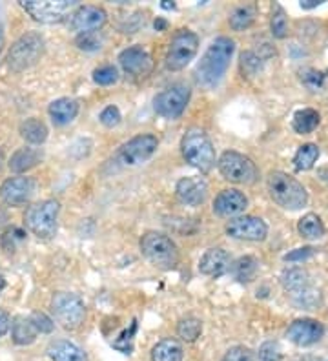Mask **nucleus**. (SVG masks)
Returning <instances> with one entry per match:
<instances>
[{
    "label": "nucleus",
    "mask_w": 328,
    "mask_h": 361,
    "mask_svg": "<svg viewBox=\"0 0 328 361\" xmlns=\"http://www.w3.org/2000/svg\"><path fill=\"white\" fill-rule=\"evenodd\" d=\"M184 161L190 166L201 170L202 173L210 172L215 166V148L208 133L201 128H190L181 141Z\"/></svg>",
    "instance_id": "f03ea898"
},
{
    "label": "nucleus",
    "mask_w": 328,
    "mask_h": 361,
    "mask_svg": "<svg viewBox=\"0 0 328 361\" xmlns=\"http://www.w3.org/2000/svg\"><path fill=\"white\" fill-rule=\"evenodd\" d=\"M270 197L284 210H301L308 201L305 186L284 172H272L267 179Z\"/></svg>",
    "instance_id": "7ed1b4c3"
},
{
    "label": "nucleus",
    "mask_w": 328,
    "mask_h": 361,
    "mask_svg": "<svg viewBox=\"0 0 328 361\" xmlns=\"http://www.w3.org/2000/svg\"><path fill=\"white\" fill-rule=\"evenodd\" d=\"M310 256H314V248L303 247V248H296V250L288 252V254L284 256V261H290V263H299V261L308 259Z\"/></svg>",
    "instance_id": "79ce46f5"
},
{
    "label": "nucleus",
    "mask_w": 328,
    "mask_h": 361,
    "mask_svg": "<svg viewBox=\"0 0 328 361\" xmlns=\"http://www.w3.org/2000/svg\"><path fill=\"white\" fill-rule=\"evenodd\" d=\"M201 332L202 322L195 316L183 317L179 322V325H177V334H179V338L183 339V341H186V343H193V341L201 336Z\"/></svg>",
    "instance_id": "2f4dec72"
},
{
    "label": "nucleus",
    "mask_w": 328,
    "mask_h": 361,
    "mask_svg": "<svg viewBox=\"0 0 328 361\" xmlns=\"http://www.w3.org/2000/svg\"><path fill=\"white\" fill-rule=\"evenodd\" d=\"M4 49V26L0 24V53Z\"/></svg>",
    "instance_id": "de8ad7c7"
},
{
    "label": "nucleus",
    "mask_w": 328,
    "mask_h": 361,
    "mask_svg": "<svg viewBox=\"0 0 328 361\" xmlns=\"http://www.w3.org/2000/svg\"><path fill=\"white\" fill-rule=\"evenodd\" d=\"M51 310L55 314V319L68 331L79 329L86 317L84 301L77 294H70V292H59L53 295Z\"/></svg>",
    "instance_id": "1a4fd4ad"
},
{
    "label": "nucleus",
    "mask_w": 328,
    "mask_h": 361,
    "mask_svg": "<svg viewBox=\"0 0 328 361\" xmlns=\"http://www.w3.org/2000/svg\"><path fill=\"white\" fill-rule=\"evenodd\" d=\"M108 20V15L99 6H80L70 15L68 26L75 33H90V31H99Z\"/></svg>",
    "instance_id": "4468645a"
},
{
    "label": "nucleus",
    "mask_w": 328,
    "mask_h": 361,
    "mask_svg": "<svg viewBox=\"0 0 328 361\" xmlns=\"http://www.w3.org/2000/svg\"><path fill=\"white\" fill-rule=\"evenodd\" d=\"M48 111L53 123L59 124V126H64V124H70L79 115V102L70 97L57 99V101H53L49 104Z\"/></svg>",
    "instance_id": "412c9836"
},
{
    "label": "nucleus",
    "mask_w": 328,
    "mask_h": 361,
    "mask_svg": "<svg viewBox=\"0 0 328 361\" xmlns=\"http://www.w3.org/2000/svg\"><path fill=\"white\" fill-rule=\"evenodd\" d=\"M230 264H232V259L224 248H210L199 261V270L210 278H221L230 270Z\"/></svg>",
    "instance_id": "aec40b11"
},
{
    "label": "nucleus",
    "mask_w": 328,
    "mask_h": 361,
    "mask_svg": "<svg viewBox=\"0 0 328 361\" xmlns=\"http://www.w3.org/2000/svg\"><path fill=\"white\" fill-rule=\"evenodd\" d=\"M48 356L53 361H86V354H84L83 348L77 347L71 341H64V339L49 343Z\"/></svg>",
    "instance_id": "4be33fe9"
},
{
    "label": "nucleus",
    "mask_w": 328,
    "mask_h": 361,
    "mask_svg": "<svg viewBox=\"0 0 328 361\" xmlns=\"http://www.w3.org/2000/svg\"><path fill=\"white\" fill-rule=\"evenodd\" d=\"M35 194V180L30 177H11L0 186V199L9 207H22L30 203Z\"/></svg>",
    "instance_id": "2eb2a0df"
},
{
    "label": "nucleus",
    "mask_w": 328,
    "mask_h": 361,
    "mask_svg": "<svg viewBox=\"0 0 328 361\" xmlns=\"http://www.w3.org/2000/svg\"><path fill=\"white\" fill-rule=\"evenodd\" d=\"M321 4H323V0H303L301 8L312 9V8H317V6H321Z\"/></svg>",
    "instance_id": "a18cd8bd"
},
{
    "label": "nucleus",
    "mask_w": 328,
    "mask_h": 361,
    "mask_svg": "<svg viewBox=\"0 0 328 361\" xmlns=\"http://www.w3.org/2000/svg\"><path fill=\"white\" fill-rule=\"evenodd\" d=\"M6 221H8V214H6L4 208L0 207V226L6 225Z\"/></svg>",
    "instance_id": "49530a36"
},
{
    "label": "nucleus",
    "mask_w": 328,
    "mask_h": 361,
    "mask_svg": "<svg viewBox=\"0 0 328 361\" xmlns=\"http://www.w3.org/2000/svg\"><path fill=\"white\" fill-rule=\"evenodd\" d=\"M270 27H272V35L276 37V39H284V37L288 35V20H286L284 9L281 8L279 4L274 6Z\"/></svg>",
    "instance_id": "473e14b6"
},
{
    "label": "nucleus",
    "mask_w": 328,
    "mask_h": 361,
    "mask_svg": "<svg viewBox=\"0 0 328 361\" xmlns=\"http://www.w3.org/2000/svg\"><path fill=\"white\" fill-rule=\"evenodd\" d=\"M2 166H4V152L0 150V172H2Z\"/></svg>",
    "instance_id": "8fccbe9b"
},
{
    "label": "nucleus",
    "mask_w": 328,
    "mask_h": 361,
    "mask_svg": "<svg viewBox=\"0 0 328 361\" xmlns=\"http://www.w3.org/2000/svg\"><path fill=\"white\" fill-rule=\"evenodd\" d=\"M255 17H257V6L243 4L230 13L228 24H230V27H232L233 31L248 30V27L255 23Z\"/></svg>",
    "instance_id": "393cba45"
},
{
    "label": "nucleus",
    "mask_w": 328,
    "mask_h": 361,
    "mask_svg": "<svg viewBox=\"0 0 328 361\" xmlns=\"http://www.w3.org/2000/svg\"><path fill=\"white\" fill-rule=\"evenodd\" d=\"M40 161H42V152L40 150H37V148H20V150L11 155L9 168L15 173H24L31 168H35Z\"/></svg>",
    "instance_id": "5701e85b"
},
{
    "label": "nucleus",
    "mask_w": 328,
    "mask_h": 361,
    "mask_svg": "<svg viewBox=\"0 0 328 361\" xmlns=\"http://www.w3.org/2000/svg\"><path fill=\"white\" fill-rule=\"evenodd\" d=\"M30 319H31V323L35 325L37 331L44 332V334H49V332L53 331V326H55V323H53L51 319H49V317L42 312H33L30 316Z\"/></svg>",
    "instance_id": "ea45409f"
},
{
    "label": "nucleus",
    "mask_w": 328,
    "mask_h": 361,
    "mask_svg": "<svg viewBox=\"0 0 328 361\" xmlns=\"http://www.w3.org/2000/svg\"><path fill=\"white\" fill-rule=\"evenodd\" d=\"M221 361H255V357L250 348L237 345V347H232L230 350H226V354H224Z\"/></svg>",
    "instance_id": "c9c22d12"
},
{
    "label": "nucleus",
    "mask_w": 328,
    "mask_h": 361,
    "mask_svg": "<svg viewBox=\"0 0 328 361\" xmlns=\"http://www.w3.org/2000/svg\"><path fill=\"white\" fill-rule=\"evenodd\" d=\"M75 44H77L79 49H84V51H97V49H101L102 44H104V37H102L99 31L80 33V35L75 39Z\"/></svg>",
    "instance_id": "72a5a7b5"
},
{
    "label": "nucleus",
    "mask_w": 328,
    "mask_h": 361,
    "mask_svg": "<svg viewBox=\"0 0 328 361\" xmlns=\"http://www.w3.org/2000/svg\"><path fill=\"white\" fill-rule=\"evenodd\" d=\"M236 51V42L230 37H219L208 46L202 59L195 68V80L201 88L212 90L215 88L224 73L230 68V61Z\"/></svg>",
    "instance_id": "f257e3e1"
},
{
    "label": "nucleus",
    "mask_w": 328,
    "mask_h": 361,
    "mask_svg": "<svg viewBox=\"0 0 328 361\" xmlns=\"http://www.w3.org/2000/svg\"><path fill=\"white\" fill-rule=\"evenodd\" d=\"M93 80L101 86H109L119 80V71L115 66H102L93 71Z\"/></svg>",
    "instance_id": "f704fd0d"
},
{
    "label": "nucleus",
    "mask_w": 328,
    "mask_h": 361,
    "mask_svg": "<svg viewBox=\"0 0 328 361\" xmlns=\"http://www.w3.org/2000/svg\"><path fill=\"white\" fill-rule=\"evenodd\" d=\"M248 207V199L243 192L233 188L223 190L214 201V212L221 217H233L239 216L241 212H245Z\"/></svg>",
    "instance_id": "a211bd4d"
},
{
    "label": "nucleus",
    "mask_w": 328,
    "mask_h": 361,
    "mask_svg": "<svg viewBox=\"0 0 328 361\" xmlns=\"http://www.w3.org/2000/svg\"><path fill=\"white\" fill-rule=\"evenodd\" d=\"M232 269V274L236 276V279H239L241 283H248L255 278L257 274L259 263L255 257L252 256H243L236 261V263L230 267Z\"/></svg>",
    "instance_id": "c756f323"
},
{
    "label": "nucleus",
    "mask_w": 328,
    "mask_h": 361,
    "mask_svg": "<svg viewBox=\"0 0 328 361\" xmlns=\"http://www.w3.org/2000/svg\"><path fill=\"white\" fill-rule=\"evenodd\" d=\"M320 124V114L312 108H305V110L296 111L292 121L293 130L301 135H306V133H312Z\"/></svg>",
    "instance_id": "c85d7f7f"
},
{
    "label": "nucleus",
    "mask_w": 328,
    "mask_h": 361,
    "mask_svg": "<svg viewBox=\"0 0 328 361\" xmlns=\"http://www.w3.org/2000/svg\"><path fill=\"white\" fill-rule=\"evenodd\" d=\"M9 326H11V317H9V314L6 310L0 309V338L8 334Z\"/></svg>",
    "instance_id": "c03bdc74"
},
{
    "label": "nucleus",
    "mask_w": 328,
    "mask_h": 361,
    "mask_svg": "<svg viewBox=\"0 0 328 361\" xmlns=\"http://www.w3.org/2000/svg\"><path fill=\"white\" fill-rule=\"evenodd\" d=\"M164 26H166V23H164V20H155V27H157V30H162Z\"/></svg>",
    "instance_id": "09e8293b"
},
{
    "label": "nucleus",
    "mask_w": 328,
    "mask_h": 361,
    "mask_svg": "<svg viewBox=\"0 0 328 361\" xmlns=\"http://www.w3.org/2000/svg\"><path fill=\"white\" fill-rule=\"evenodd\" d=\"M183 347L175 339H162L152 348V361H183Z\"/></svg>",
    "instance_id": "a878e982"
},
{
    "label": "nucleus",
    "mask_w": 328,
    "mask_h": 361,
    "mask_svg": "<svg viewBox=\"0 0 328 361\" xmlns=\"http://www.w3.org/2000/svg\"><path fill=\"white\" fill-rule=\"evenodd\" d=\"M140 252L157 269L171 270L179 263V248L166 233L146 232L140 238Z\"/></svg>",
    "instance_id": "20e7f679"
},
{
    "label": "nucleus",
    "mask_w": 328,
    "mask_h": 361,
    "mask_svg": "<svg viewBox=\"0 0 328 361\" xmlns=\"http://www.w3.org/2000/svg\"><path fill=\"white\" fill-rule=\"evenodd\" d=\"M217 164L224 179L236 185H252L259 176L254 161L239 152H224Z\"/></svg>",
    "instance_id": "6e6552de"
},
{
    "label": "nucleus",
    "mask_w": 328,
    "mask_h": 361,
    "mask_svg": "<svg viewBox=\"0 0 328 361\" xmlns=\"http://www.w3.org/2000/svg\"><path fill=\"white\" fill-rule=\"evenodd\" d=\"M37 334H39V331L31 323L30 317L18 316L11 323V338L17 345H31L37 339Z\"/></svg>",
    "instance_id": "b1692460"
},
{
    "label": "nucleus",
    "mask_w": 328,
    "mask_h": 361,
    "mask_svg": "<svg viewBox=\"0 0 328 361\" xmlns=\"http://www.w3.org/2000/svg\"><path fill=\"white\" fill-rule=\"evenodd\" d=\"M241 66H243V71H246L248 75H254L255 71L261 70V59L254 51H246L241 55Z\"/></svg>",
    "instance_id": "4c0bfd02"
},
{
    "label": "nucleus",
    "mask_w": 328,
    "mask_h": 361,
    "mask_svg": "<svg viewBox=\"0 0 328 361\" xmlns=\"http://www.w3.org/2000/svg\"><path fill=\"white\" fill-rule=\"evenodd\" d=\"M281 348L276 341H267L259 348V361H279Z\"/></svg>",
    "instance_id": "e433bc0d"
},
{
    "label": "nucleus",
    "mask_w": 328,
    "mask_h": 361,
    "mask_svg": "<svg viewBox=\"0 0 328 361\" xmlns=\"http://www.w3.org/2000/svg\"><path fill=\"white\" fill-rule=\"evenodd\" d=\"M22 9L40 24L62 23L79 8V0H24Z\"/></svg>",
    "instance_id": "423d86ee"
},
{
    "label": "nucleus",
    "mask_w": 328,
    "mask_h": 361,
    "mask_svg": "<svg viewBox=\"0 0 328 361\" xmlns=\"http://www.w3.org/2000/svg\"><path fill=\"white\" fill-rule=\"evenodd\" d=\"M20 135L31 145H42L48 139V128L42 121L31 117L20 124Z\"/></svg>",
    "instance_id": "bb28decb"
},
{
    "label": "nucleus",
    "mask_w": 328,
    "mask_h": 361,
    "mask_svg": "<svg viewBox=\"0 0 328 361\" xmlns=\"http://www.w3.org/2000/svg\"><path fill=\"white\" fill-rule=\"evenodd\" d=\"M162 8H166V9H174L175 8V4H168V2H164V4H162Z\"/></svg>",
    "instance_id": "603ef678"
},
{
    "label": "nucleus",
    "mask_w": 328,
    "mask_h": 361,
    "mask_svg": "<svg viewBox=\"0 0 328 361\" xmlns=\"http://www.w3.org/2000/svg\"><path fill=\"white\" fill-rule=\"evenodd\" d=\"M4 286H6L4 276H0V294H2V290H4Z\"/></svg>",
    "instance_id": "3c124183"
},
{
    "label": "nucleus",
    "mask_w": 328,
    "mask_h": 361,
    "mask_svg": "<svg viewBox=\"0 0 328 361\" xmlns=\"http://www.w3.org/2000/svg\"><path fill=\"white\" fill-rule=\"evenodd\" d=\"M323 79H324L323 73H320V71H306L305 75H303V80H305V84L312 90L321 88V82H323Z\"/></svg>",
    "instance_id": "37998d69"
},
{
    "label": "nucleus",
    "mask_w": 328,
    "mask_h": 361,
    "mask_svg": "<svg viewBox=\"0 0 328 361\" xmlns=\"http://www.w3.org/2000/svg\"><path fill=\"white\" fill-rule=\"evenodd\" d=\"M119 62H121V66H123L126 73L135 77H145L153 70L152 55L146 49L140 48V46H131V48L121 51Z\"/></svg>",
    "instance_id": "f3484780"
},
{
    "label": "nucleus",
    "mask_w": 328,
    "mask_h": 361,
    "mask_svg": "<svg viewBox=\"0 0 328 361\" xmlns=\"http://www.w3.org/2000/svg\"><path fill=\"white\" fill-rule=\"evenodd\" d=\"M44 53V39L37 31H30L26 35H22L20 39L11 46L8 53V66L9 70L18 73V71L28 70L33 66Z\"/></svg>",
    "instance_id": "0eeeda50"
},
{
    "label": "nucleus",
    "mask_w": 328,
    "mask_h": 361,
    "mask_svg": "<svg viewBox=\"0 0 328 361\" xmlns=\"http://www.w3.org/2000/svg\"><path fill=\"white\" fill-rule=\"evenodd\" d=\"M199 49V37L190 30H179L170 42L166 53V68L171 71H179L186 68Z\"/></svg>",
    "instance_id": "9d476101"
},
{
    "label": "nucleus",
    "mask_w": 328,
    "mask_h": 361,
    "mask_svg": "<svg viewBox=\"0 0 328 361\" xmlns=\"http://www.w3.org/2000/svg\"><path fill=\"white\" fill-rule=\"evenodd\" d=\"M298 230L301 233V238L310 239V241L321 239L324 235V232H327L321 217L315 216V214H306V216H303L298 223Z\"/></svg>",
    "instance_id": "cd10ccee"
},
{
    "label": "nucleus",
    "mask_w": 328,
    "mask_h": 361,
    "mask_svg": "<svg viewBox=\"0 0 328 361\" xmlns=\"http://www.w3.org/2000/svg\"><path fill=\"white\" fill-rule=\"evenodd\" d=\"M226 233L241 241H265L268 235V226L261 217L241 216L228 221Z\"/></svg>",
    "instance_id": "ddd939ff"
},
{
    "label": "nucleus",
    "mask_w": 328,
    "mask_h": 361,
    "mask_svg": "<svg viewBox=\"0 0 328 361\" xmlns=\"http://www.w3.org/2000/svg\"><path fill=\"white\" fill-rule=\"evenodd\" d=\"M61 204L55 199H46L31 204L26 212V226L39 239H51L57 233V219Z\"/></svg>",
    "instance_id": "39448f33"
},
{
    "label": "nucleus",
    "mask_w": 328,
    "mask_h": 361,
    "mask_svg": "<svg viewBox=\"0 0 328 361\" xmlns=\"http://www.w3.org/2000/svg\"><path fill=\"white\" fill-rule=\"evenodd\" d=\"M324 334V329L315 319H296L286 331V338L298 347H310L317 343Z\"/></svg>",
    "instance_id": "dca6fc26"
},
{
    "label": "nucleus",
    "mask_w": 328,
    "mask_h": 361,
    "mask_svg": "<svg viewBox=\"0 0 328 361\" xmlns=\"http://www.w3.org/2000/svg\"><path fill=\"white\" fill-rule=\"evenodd\" d=\"M159 146V139L152 133H140L128 142H124L117 152V161L124 166H137L145 163L155 154Z\"/></svg>",
    "instance_id": "9b49d317"
},
{
    "label": "nucleus",
    "mask_w": 328,
    "mask_h": 361,
    "mask_svg": "<svg viewBox=\"0 0 328 361\" xmlns=\"http://www.w3.org/2000/svg\"><path fill=\"white\" fill-rule=\"evenodd\" d=\"M190 101V88L186 84H174L161 92L153 101L155 111L164 119H177L186 110Z\"/></svg>",
    "instance_id": "f8f14e48"
},
{
    "label": "nucleus",
    "mask_w": 328,
    "mask_h": 361,
    "mask_svg": "<svg viewBox=\"0 0 328 361\" xmlns=\"http://www.w3.org/2000/svg\"><path fill=\"white\" fill-rule=\"evenodd\" d=\"M137 331V322L131 323L130 331L123 332V336L119 339H115L114 341V347L117 348V350H121V353L124 354H130L131 353V339H133V334H135Z\"/></svg>",
    "instance_id": "58836bf2"
},
{
    "label": "nucleus",
    "mask_w": 328,
    "mask_h": 361,
    "mask_svg": "<svg viewBox=\"0 0 328 361\" xmlns=\"http://www.w3.org/2000/svg\"><path fill=\"white\" fill-rule=\"evenodd\" d=\"M317 159H320V148L308 142V145H303L296 152V155H293V166L298 168L299 172H305V170H310L314 166Z\"/></svg>",
    "instance_id": "7c9ffc66"
},
{
    "label": "nucleus",
    "mask_w": 328,
    "mask_h": 361,
    "mask_svg": "<svg viewBox=\"0 0 328 361\" xmlns=\"http://www.w3.org/2000/svg\"><path fill=\"white\" fill-rule=\"evenodd\" d=\"M101 123L104 126H108V128H114V126H117L121 123V111H119L117 106H108V108L102 110Z\"/></svg>",
    "instance_id": "a19ab883"
},
{
    "label": "nucleus",
    "mask_w": 328,
    "mask_h": 361,
    "mask_svg": "<svg viewBox=\"0 0 328 361\" xmlns=\"http://www.w3.org/2000/svg\"><path fill=\"white\" fill-rule=\"evenodd\" d=\"M175 192H177L181 203L188 204V207H201L206 201V195H208V186L199 177H183L177 183Z\"/></svg>",
    "instance_id": "6ab92c4d"
}]
</instances>
